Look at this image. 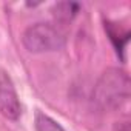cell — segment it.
<instances>
[{
	"instance_id": "1",
	"label": "cell",
	"mask_w": 131,
	"mask_h": 131,
	"mask_svg": "<svg viewBox=\"0 0 131 131\" xmlns=\"http://www.w3.org/2000/svg\"><path fill=\"white\" fill-rule=\"evenodd\" d=\"M129 97V76L119 70H106L97 80L93 91V102L102 111L120 108Z\"/></svg>"
},
{
	"instance_id": "2",
	"label": "cell",
	"mask_w": 131,
	"mask_h": 131,
	"mask_svg": "<svg viewBox=\"0 0 131 131\" xmlns=\"http://www.w3.org/2000/svg\"><path fill=\"white\" fill-rule=\"evenodd\" d=\"M22 42L29 52H45L60 49L65 45V37L51 23H36L25 29Z\"/></svg>"
},
{
	"instance_id": "3",
	"label": "cell",
	"mask_w": 131,
	"mask_h": 131,
	"mask_svg": "<svg viewBox=\"0 0 131 131\" xmlns=\"http://www.w3.org/2000/svg\"><path fill=\"white\" fill-rule=\"evenodd\" d=\"M0 113L9 120H17L22 114V105L9 74L0 70Z\"/></svg>"
},
{
	"instance_id": "4",
	"label": "cell",
	"mask_w": 131,
	"mask_h": 131,
	"mask_svg": "<svg viewBox=\"0 0 131 131\" xmlns=\"http://www.w3.org/2000/svg\"><path fill=\"white\" fill-rule=\"evenodd\" d=\"M105 29L110 36V40L113 42L117 54L122 57V52L125 51V46H126V42L129 39V32L128 31H122L120 26H117L116 23H111V22H106L105 23Z\"/></svg>"
},
{
	"instance_id": "5",
	"label": "cell",
	"mask_w": 131,
	"mask_h": 131,
	"mask_svg": "<svg viewBox=\"0 0 131 131\" xmlns=\"http://www.w3.org/2000/svg\"><path fill=\"white\" fill-rule=\"evenodd\" d=\"M79 11H80V5L79 3H74V2H62V3H57L52 8V16L59 22H70V20H73L77 16Z\"/></svg>"
},
{
	"instance_id": "6",
	"label": "cell",
	"mask_w": 131,
	"mask_h": 131,
	"mask_svg": "<svg viewBox=\"0 0 131 131\" xmlns=\"http://www.w3.org/2000/svg\"><path fill=\"white\" fill-rule=\"evenodd\" d=\"M36 131H65L54 119H51L49 116L43 114V113H37L36 114Z\"/></svg>"
},
{
	"instance_id": "7",
	"label": "cell",
	"mask_w": 131,
	"mask_h": 131,
	"mask_svg": "<svg viewBox=\"0 0 131 131\" xmlns=\"http://www.w3.org/2000/svg\"><path fill=\"white\" fill-rule=\"evenodd\" d=\"M113 131H129V122L128 120H120L114 123Z\"/></svg>"
}]
</instances>
